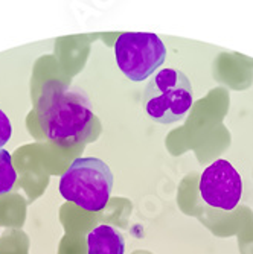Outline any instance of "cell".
<instances>
[{
	"mask_svg": "<svg viewBox=\"0 0 253 254\" xmlns=\"http://www.w3.org/2000/svg\"><path fill=\"white\" fill-rule=\"evenodd\" d=\"M40 124L51 142L60 146L84 145L99 134V122L80 88L48 81L37 102Z\"/></svg>",
	"mask_w": 253,
	"mask_h": 254,
	"instance_id": "cell-1",
	"label": "cell"
},
{
	"mask_svg": "<svg viewBox=\"0 0 253 254\" xmlns=\"http://www.w3.org/2000/svg\"><path fill=\"white\" fill-rule=\"evenodd\" d=\"M192 104V84L177 68H160L142 93V107L148 119L162 125L181 122L191 111Z\"/></svg>",
	"mask_w": 253,
	"mask_h": 254,
	"instance_id": "cell-2",
	"label": "cell"
},
{
	"mask_svg": "<svg viewBox=\"0 0 253 254\" xmlns=\"http://www.w3.org/2000/svg\"><path fill=\"white\" fill-rule=\"evenodd\" d=\"M64 199L87 212H101L110 199L113 174L105 161L95 157L77 158L60 178Z\"/></svg>",
	"mask_w": 253,
	"mask_h": 254,
	"instance_id": "cell-3",
	"label": "cell"
},
{
	"mask_svg": "<svg viewBox=\"0 0 253 254\" xmlns=\"http://www.w3.org/2000/svg\"><path fill=\"white\" fill-rule=\"evenodd\" d=\"M114 58L119 70L133 82L154 76L167 60V46L151 32H124L114 43Z\"/></svg>",
	"mask_w": 253,
	"mask_h": 254,
	"instance_id": "cell-4",
	"label": "cell"
},
{
	"mask_svg": "<svg viewBox=\"0 0 253 254\" xmlns=\"http://www.w3.org/2000/svg\"><path fill=\"white\" fill-rule=\"evenodd\" d=\"M198 189L206 204L223 210H234L243 195V180L232 163L220 158L203 171Z\"/></svg>",
	"mask_w": 253,
	"mask_h": 254,
	"instance_id": "cell-5",
	"label": "cell"
},
{
	"mask_svg": "<svg viewBox=\"0 0 253 254\" xmlns=\"http://www.w3.org/2000/svg\"><path fill=\"white\" fill-rule=\"evenodd\" d=\"M88 254H124L125 241L116 228L102 224L87 235Z\"/></svg>",
	"mask_w": 253,
	"mask_h": 254,
	"instance_id": "cell-6",
	"label": "cell"
},
{
	"mask_svg": "<svg viewBox=\"0 0 253 254\" xmlns=\"http://www.w3.org/2000/svg\"><path fill=\"white\" fill-rule=\"evenodd\" d=\"M17 180L15 169L12 166L11 154L5 149H0V195L8 193Z\"/></svg>",
	"mask_w": 253,
	"mask_h": 254,
	"instance_id": "cell-7",
	"label": "cell"
},
{
	"mask_svg": "<svg viewBox=\"0 0 253 254\" xmlns=\"http://www.w3.org/2000/svg\"><path fill=\"white\" fill-rule=\"evenodd\" d=\"M12 135V127L6 114L0 110V149H2Z\"/></svg>",
	"mask_w": 253,
	"mask_h": 254,
	"instance_id": "cell-8",
	"label": "cell"
}]
</instances>
